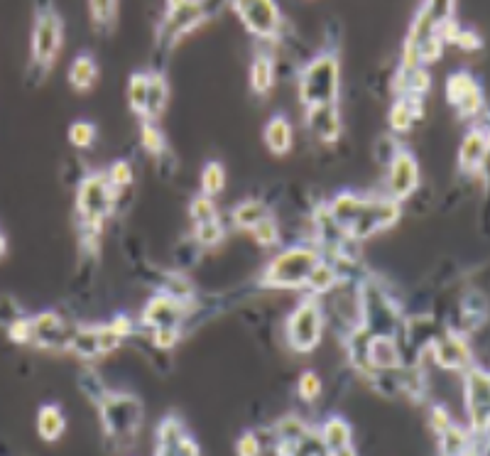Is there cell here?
Returning <instances> with one entry per match:
<instances>
[{
    "label": "cell",
    "instance_id": "1",
    "mask_svg": "<svg viewBox=\"0 0 490 456\" xmlns=\"http://www.w3.org/2000/svg\"><path fill=\"white\" fill-rule=\"evenodd\" d=\"M329 214L348 241H365L375 233L388 231L402 216V204L388 194L363 196L341 192L329 202Z\"/></svg>",
    "mask_w": 490,
    "mask_h": 456
},
{
    "label": "cell",
    "instance_id": "2",
    "mask_svg": "<svg viewBox=\"0 0 490 456\" xmlns=\"http://www.w3.org/2000/svg\"><path fill=\"white\" fill-rule=\"evenodd\" d=\"M118 202V192L108 185L106 172H89L76 186V219L82 224L83 241L99 243L103 226Z\"/></svg>",
    "mask_w": 490,
    "mask_h": 456
},
{
    "label": "cell",
    "instance_id": "3",
    "mask_svg": "<svg viewBox=\"0 0 490 456\" xmlns=\"http://www.w3.org/2000/svg\"><path fill=\"white\" fill-rule=\"evenodd\" d=\"M319 262H322V253L316 251L314 245L309 243L289 245L270 261L260 285L268 289H302L306 288V280Z\"/></svg>",
    "mask_w": 490,
    "mask_h": 456
},
{
    "label": "cell",
    "instance_id": "4",
    "mask_svg": "<svg viewBox=\"0 0 490 456\" xmlns=\"http://www.w3.org/2000/svg\"><path fill=\"white\" fill-rule=\"evenodd\" d=\"M62 42H64V20L59 18L52 5H42L35 13V28H32V42H30V79L42 82L52 66H55L56 56L62 52Z\"/></svg>",
    "mask_w": 490,
    "mask_h": 456
},
{
    "label": "cell",
    "instance_id": "5",
    "mask_svg": "<svg viewBox=\"0 0 490 456\" xmlns=\"http://www.w3.org/2000/svg\"><path fill=\"white\" fill-rule=\"evenodd\" d=\"M341 93V66L331 52L314 56L299 74V101L305 108L339 103Z\"/></svg>",
    "mask_w": 490,
    "mask_h": 456
},
{
    "label": "cell",
    "instance_id": "6",
    "mask_svg": "<svg viewBox=\"0 0 490 456\" xmlns=\"http://www.w3.org/2000/svg\"><path fill=\"white\" fill-rule=\"evenodd\" d=\"M99 412H101L106 437L116 444H130L138 437L142 419H145L142 402L128 392H106L103 400L99 402Z\"/></svg>",
    "mask_w": 490,
    "mask_h": 456
},
{
    "label": "cell",
    "instance_id": "7",
    "mask_svg": "<svg viewBox=\"0 0 490 456\" xmlns=\"http://www.w3.org/2000/svg\"><path fill=\"white\" fill-rule=\"evenodd\" d=\"M322 334H324V305L319 297L306 295L287 317V346L297 354H312L322 344Z\"/></svg>",
    "mask_w": 490,
    "mask_h": 456
},
{
    "label": "cell",
    "instance_id": "8",
    "mask_svg": "<svg viewBox=\"0 0 490 456\" xmlns=\"http://www.w3.org/2000/svg\"><path fill=\"white\" fill-rule=\"evenodd\" d=\"M463 405L471 422L473 437H483L490 429V373L469 368L463 373Z\"/></svg>",
    "mask_w": 490,
    "mask_h": 456
},
{
    "label": "cell",
    "instance_id": "9",
    "mask_svg": "<svg viewBox=\"0 0 490 456\" xmlns=\"http://www.w3.org/2000/svg\"><path fill=\"white\" fill-rule=\"evenodd\" d=\"M123 339L111 329V324H74L69 339V354L79 356L83 361H93L99 356L113 354Z\"/></svg>",
    "mask_w": 490,
    "mask_h": 456
},
{
    "label": "cell",
    "instance_id": "10",
    "mask_svg": "<svg viewBox=\"0 0 490 456\" xmlns=\"http://www.w3.org/2000/svg\"><path fill=\"white\" fill-rule=\"evenodd\" d=\"M233 10L245 25L250 35L260 39H278L282 32V13L272 0H250V3H233Z\"/></svg>",
    "mask_w": 490,
    "mask_h": 456
},
{
    "label": "cell",
    "instance_id": "11",
    "mask_svg": "<svg viewBox=\"0 0 490 456\" xmlns=\"http://www.w3.org/2000/svg\"><path fill=\"white\" fill-rule=\"evenodd\" d=\"M206 18L209 15H206L204 3H169L165 20L159 25V45L172 47L192 30L199 28Z\"/></svg>",
    "mask_w": 490,
    "mask_h": 456
},
{
    "label": "cell",
    "instance_id": "12",
    "mask_svg": "<svg viewBox=\"0 0 490 456\" xmlns=\"http://www.w3.org/2000/svg\"><path fill=\"white\" fill-rule=\"evenodd\" d=\"M446 101L456 108L459 118H466V121L481 116L483 108H486L481 84L471 72H453L446 79Z\"/></svg>",
    "mask_w": 490,
    "mask_h": 456
},
{
    "label": "cell",
    "instance_id": "13",
    "mask_svg": "<svg viewBox=\"0 0 490 456\" xmlns=\"http://www.w3.org/2000/svg\"><path fill=\"white\" fill-rule=\"evenodd\" d=\"M74 324H66V319L56 312H39L32 317V346L42 351H69V339H72Z\"/></svg>",
    "mask_w": 490,
    "mask_h": 456
},
{
    "label": "cell",
    "instance_id": "14",
    "mask_svg": "<svg viewBox=\"0 0 490 456\" xmlns=\"http://www.w3.org/2000/svg\"><path fill=\"white\" fill-rule=\"evenodd\" d=\"M419 162L417 158L409 152V150H400L395 158L390 159L388 165V179H385V186H388V192L385 194L392 196L395 202H405L409 196L415 194L417 189H419Z\"/></svg>",
    "mask_w": 490,
    "mask_h": 456
},
{
    "label": "cell",
    "instance_id": "15",
    "mask_svg": "<svg viewBox=\"0 0 490 456\" xmlns=\"http://www.w3.org/2000/svg\"><path fill=\"white\" fill-rule=\"evenodd\" d=\"M434 364L444 371H469L473 368V351L469 346V339L461 331H446L429 341Z\"/></svg>",
    "mask_w": 490,
    "mask_h": 456
},
{
    "label": "cell",
    "instance_id": "16",
    "mask_svg": "<svg viewBox=\"0 0 490 456\" xmlns=\"http://www.w3.org/2000/svg\"><path fill=\"white\" fill-rule=\"evenodd\" d=\"M155 456H202V449L186 432L185 422L169 415L159 422Z\"/></svg>",
    "mask_w": 490,
    "mask_h": 456
},
{
    "label": "cell",
    "instance_id": "17",
    "mask_svg": "<svg viewBox=\"0 0 490 456\" xmlns=\"http://www.w3.org/2000/svg\"><path fill=\"white\" fill-rule=\"evenodd\" d=\"M186 319V302L169 297L165 292H159L150 299L148 307L142 309L140 324L155 331V329H182Z\"/></svg>",
    "mask_w": 490,
    "mask_h": 456
},
{
    "label": "cell",
    "instance_id": "18",
    "mask_svg": "<svg viewBox=\"0 0 490 456\" xmlns=\"http://www.w3.org/2000/svg\"><path fill=\"white\" fill-rule=\"evenodd\" d=\"M306 111V128L312 131L319 142L333 145L339 142L343 133L341 113H339V103H329V106H314V108H305Z\"/></svg>",
    "mask_w": 490,
    "mask_h": 456
},
{
    "label": "cell",
    "instance_id": "19",
    "mask_svg": "<svg viewBox=\"0 0 490 456\" xmlns=\"http://www.w3.org/2000/svg\"><path fill=\"white\" fill-rule=\"evenodd\" d=\"M368 366L373 378L378 373H400L402 371V351L395 336H370L368 341Z\"/></svg>",
    "mask_w": 490,
    "mask_h": 456
},
{
    "label": "cell",
    "instance_id": "20",
    "mask_svg": "<svg viewBox=\"0 0 490 456\" xmlns=\"http://www.w3.org/2000/svg\"><path fill=\"white\" fill-rule=\"evenodd\" d=\"M486 158H488L486 128H471L463 135L461 148H459V169L469 177H478Z\"/></svg>",
    "mask_w": 490,
    "mask_h": 456
},
{
    "label": "cell",
    "instance_id": "21",
    "mask_svg": "<svg viewBox=\"0 0 490 456\" xmlns=\"http://www.w3.org/2000/svg\"><path fill=\"white\" fill-rule=\"evenodd\" d=\"M422 116H425L422 96H398V101L390 106L388 123L392 133H408Z\"/></svg>",
    "mask_w": 490,
    "mask_h": 456
},
{
    "label": "cell",
    "instance_id": "22",
    "mask_svg": "<svg viewBox=\"0 0 490 456\" xmlns=\"http://www.w3.org/2000/svg\"><path fill=\"white\" fill-rule=\"evenodd\" d=\"M316 432H319V439L324 444L326 454H336V452L353 447L351 425L343 417H329Z\"/></svg>",
    "mask_w": 490,
    "mask_h": 456
},
{
    "label": "cell",
    "instance_id": "23",
    "mask_svg": "<svg viewBox=\"0 0 490 456\" xmlns=\"http://www.w3.org/2000/svg\"><path fill=\"white\" fill-rule=\"evenodd\" d=\"M473 452H476V437L471 429H463L453 422L451 427L439 432V454L442 456H471Z\"/></svg>",
    "mask_w": 490,
    "mask_h": 456
},
{
    "label": "cell",
    "instance_id": "24",
    "mask_svg": "<svg viewBox=\"0 0 490 456\" xmlns=\"http://www.w3.org/2000/svg\"><path fill=\"white\" fill-rule=\"evenodd\" d=\"M262 138H265V145L272 155H287L289 150H292V142H295V131H292V125L287 121L285 116H275V118H270V123L265 125V133H262Z\"/></svg>",
    "mask_w": 490,
    "mask_h": 456
},
{
    "label": "cell",
    "instance_id": "25",
    "mask_svg": "<svg viewBox=\"0 0 490 456\" xmlns=\"http://www.w3.org/2000/svg\"><path fill=\"white\" fill-rule=\"evenodd\" d=\"M270 206L262 202V199H245L241 204L233 206L231 211V221L236 228H241V231H253L255 226L262 224L265 219H270Z\"/></svg>",
    "mask_w": 490,
    "mask_h": 456
},
{
    "label": "cell",
    "instance_id": "26",
    "mask_svg": "<svg viewBox=\"0 0 490 456\" xmlns=\"http://www.w3.org/2000/svg\"><path fill=\"white\" fill-rule=\"evenodd\" d=\"M66 429V415L64 410L49 402V405H42L38 412V434L42 442H59Z\"/></svg>",
    "mask_w": 490,
    "mask_h": 456
},
{
    "label": "cell",
    "instance_id": "27",
    "mask_svg": "<svg viewBox=\"0 0 490 456\" xmlns=\"http://www.w3.org/2000/svg\"><path fill=\"white\" fill-rule=\"evenodd\" d=\"M432 89V76L425 66L417 69H400L395 76V91L398 96H425Z\"/></svg>",
    "mask_w": 490,
    "mask_h": 456
},
{
    "label": "cell",
    "instance_id": "28",
    "mask_svg": "<svg viewBox=\"0 0 490 456\" xmlns=\"http://www.w3.org/2000/svg\"><path fill=\"white\" fill-rule=\"evenodd\" d=\"M99 79V65L91 55L74 56V62L69 66V86L74 91H91L93 84Z\"/></svg>",
    "mask_w": 490,
    "mask_h": 456
},
{
    "label": "cell",
    "instance_id": "29",
    "mask_svg": "<svg viewBox=\"0 0 490 456\" xmlns=\"http://www.w3.org/2000/svg\"><path fill=\"white\" fill-rule=\"evenodd\" d=\"M167 99H169V86L167 79L159 72H150V93H148V111H145V123H158V118L165 113Z\"/></svg>",
    "mask_w": 490,
    "mask_h": 456
},
{
    "label": "cell",
    "instance_id": "30",
    "mask_svg": "<svg viewBox=\"0 0 490 456\" xmlns=\"http://www.w3.org/2000/svg\"><path fill=\"white\" fill-rule=\"evenodd\" d=\"M336 285H339V271H336V265L329 261H322L314 268V272L309 275V280H306L305 289L312 297H324Z\"/></svg>",
    "mask_w": 490,
    "mask_h": 456
},
{
    "label": "cell",
    "instance_id": "31",
    "mask_svg": "<svg viewBox=\"0 0 490 456\" xmlns=\"http://www.w3.org/2000/svg\"><path fill=\"white\" fill-rule=\"evenodd\" d=\"M272 84H275V62L270 55L260 52L250 65V86L255 93L265 96V93H270Z\"/></svg>",
    "mask_w": 490,
    "mask_h": 456
},
{
    "label": "cell",
    "instance_id": "32",
    "mask_svg": "<svg viewBox=\"0 0 490 456\" xmlns=\"http://www.w3.org/2000/svg\"><path fill=\"white\" fill-rule=\"evenodd\" d=\"M148 93H150V72H135L128 82V103L130 111L145 118L148 111Z\"/></svg>",
    "mask_w": 490,
    "mask_h": 456
},
{
    "label": "cell",
    "instance_id": "33",
    "mask_svg": "<svg viewBox=\"0 0 490 456\" xmlns=\"http://www.w3.org/2000/svg\"><path fill=\"white\" fill-rule=\"evenodd\" d=\"M226 189V169L221 162H206V168L202 169V194L204 196H219Z\"/></svg>",
    "mask_w": 490,
    "mask_h": 456
},
{
    "label": "cell",
    "instance_id": "34",
    "mask_svg": "<svg viewBox=\"0 0 490 456\" xmlns=\"http://www.w3.org/2000/svg\"><path fill=\"white\" fill-rule=\"evenodd\" d=\"M322 392H324V381L319 378V373L305 371L299 375V381H297V398L299 400L312 405L322 398Z\"/></svg>",
    "mask_w": 490,
    "mask_h": 456
},
{
    "label": "cell",
    "instance_id": "35",
    "mask_svg": "<svg viewBox=\"0 0 490 456\" xmlns=\"http://www.w3.org/2000/svg\"><path fill=\"white\" fill-rule=\"evenodd\" d=\"M140 142H142V150L148 155H152V158H159L167 150V138L158 123H142V128H140Z\"/></svg>",
    "mask_w": 490,
    "mask_h": 456
},
{
    "label": "cell",
    "instance_id": "36",
    "mask_svg": "<svg viewBox=\"0 0 490 456\" xmlns=\"http://www.w3.org/2000/svg\"><path fill=\"white\" fill-rule=\"evenodd\" d=\"M189 216H192V221L194 226L209 224V221H216L219 219V209H216V202H213L211 196L199 194L192 199V204H189Z\"/></svg>",
    "mask_w": 490,
    "mask_h": 456
},
{
    "label": "cell",
    "instance_id": "37",
    "mask_svg": "<svg viewBox=\"0 0 490 456\" xmlns=\"http://www.w3.org/2000/svg\"><path fill=\"white\" fill-rule=\"evenodd\" d=\"M66 135H69V142H72L74 148L86 150L96 142L99 131H96V125H93L91 121H74L69 125V133H66Z\"/></svg>",
    "mask_w": 490,
    "mask_h": 456
},
{
    "label": "cell",
    "instance_id": "38",
    "mask_svg": "<svg viewBox=\"0 0 490 456\" xmlns=\"http://www.w3.org/2000/svg\"><path fill=\"white\" fill-rule=\"evenodd\" d=\"M89 18L99 30H111L118 18V3H89Z\"/></svg>",
    "mask_w": 490,
    "mask_h": 456
},
{
    "label": "cell",
    "instance_id": "39",
    "mask_svg": "<svg viewBox=\"0 0 490 456\" xmlns=\"http://www.w3.org/2000/svg\"><path fill=\"white\" fill-rule=\"evenodd\" d=\"M250 236L255 238V243L258 245H262V248H275V245H279V238H282V231H279V224L270 216V219H265L262 224H258L253 231H250Z\"/></svg>",
    "mask_w": 490,
    "mask_h": 456
},
{
    "label": "cell",
    "instance_id": "40",
    "mask_svg": "<svg viewBox=\"0 0 490 456\" xmlns=\"http://www.w3.org/2000/svg\"><path fill=\"white\" fill-rule=\"evenodd\" d=\"M223 224L221 219H216V221H209V224L194 226V241L202 245V248H213V245H219L223 241Z\"/></svg>",
    "mask_w": 490,
    "mask_h": 456
},
{
    "label": "cell",
    "instance_id": "41",
    "mask_svg": "<svg viewBox=\"0 0 490 456\" xmlns=\"http://www.w3.org/2000/svg\"><path fill=\"white\" fill-rule=\"evenodd\" d=\"M106 177H108V185L116 189V192H123L133 185V168H130L128 159H116L111 168L106 169Z\"/></svg>",
    "mask_w": 490,
    "mask_h": 456
},
{
    "label": "cell",
    "instance_id": "42",
    "mask_svg": "<svg viewBox=\"0 0 490 456\" xmlns=\"http://www.w3.org/2000/svg\"><path fill=\"white\" fill-rule=\"evenodd\" d=\"M162 292L169 295V297L179 299V302H189L192 295H194V288H192V282L185 275H167L165 282H162Z\"/></svg>",
    "mask_w": 490,
    "mask_h": 456
},
{
    "label": "cell",
    "instance_id": "43",
    "mask_svg": "<svg viewBox=\"0 0 490 456\" xmlns=\"http://www.w3.org/2000/svg\"><path fill=\"white\" fill-rule=\"evenodd\" d=\"M5 331H8V339L13 344L32 346V317H28V314H22L15 322H10L5 326Z\"/></svg>",
    "mask_w": 490,
    "mask_h": 456
},
{
    "label": "cell",
    "instance_id": "44",
    "mask_svg": "<svg viewBox=\"0 0 490 456\" xmlns=\"http://www.w3.org/2000/svg\"><path fill=\"white\" fill-rule=\"evenodd\" d=\"M150 341L155 348L172 351L182 341V329H155V331H150Z\"/></svg>",
    "mask_w": 490,
    "mask_h": 456
},
{
    "label": "cell",
    "instance_id": "45",
    "mask_svg": "<svg viewBox=\"0 0 490 456\" xmlns=\"http://www.w3.org/2000/svg\"><path fill=\"white\" fill-rule=\"evenodd\" d=\"M236 454L238 456H262V442L255 432H243L236 442Z\"/></svg>",
    "mask_w": 490,
    "mask_h": 456
},
{
    "label": "cell",
    "instance_id": "46",
    "mask_svg": "<svg viewBox=\"0 0 490 456\" xmlns=\"http://www.w3.org/2000/svg\"><path fill=\"white\" fill-rule=\"evenodd\" d=\"M25 312H22V307H20L18 302L13 297H8V295H0V324L8 326L10 322H15L18 317H22Z\"/></svg>",
    "mask_w": 490,
    "mask_h": 456
},
{
    "label": "cell",
    "instance_id": "47",
    "mask_svg": "<svg viewBox=\"0 0 490 456\" xmlns=\"http://www.w3.org/2000/svg\"><path fill=\"white\" fill-rule=\"evenodd\" d=\"M453 45L459 47V49H463V52H476V49H481L483 47V39L476 30L461 28V32L453 39Z\"/></svg>",
    "mask_w": 490,
    "mask_h": 456
},
{
    "label": "cell",
    "instance_id": "48",
    "mask_svg": "<svg viewBox=\"0 0 490 456\" xmlns=\"http://www.w3.org/2000/svg\"><path fill=\"white\" fill-rule=\"evenodd\" d=\"M451 425H453V419L449 417V412L436 405L434 410H432V429L439 434V432H444V429L451 427Z\"/></svg>",
    "mask_w": 490,
    "mask_h": 456
},
{
    "label": "cell",
    "instance_id": "49",
    "mask_svg": "<svg viewBox=\"0 0 490 456\" xmlns=\"http://www.w3.org/2000/svg\"><path fill=\"white\" fill-rule=\"evenodd\" d=\"M111 329L116 331V334L121 336V339H128V336L135 331V326H133V319L125 317V314H118V317L113 319Z\"/></svg>",
    "mask_w": 490,
    "mask_h": 456
},
{
    "label": "cell",
    "instance_id": "50",
    "mask_svg": "<svg viewBox=\"0 0 490 456\" xmlns=\"http://www.w3.org/2000/svg\"><path fill=\"white\" fill-rule=\"evenodd\" d=\"M478 177L486 182V186L490 189V152H488V158H486V162H483V168H481V175Z\"/></svg>",
    "mask_w": 490,
    "mask_h": 456
},
{
    "label": "cell",
    "instance_id": "51",
    "mask_svg": "<svg viewBox=\"0 0 490 456\" xmlns=\"http://www.w3.org/2000/svg\"><path fill=\"white\" fill-rule=\"evenodd\" d=\"M8 255V238H5V233L0 231V261Z\"/></svg>",
    "mask_w": 490,
    "mask_h": 456
},
{
    "label": "cell",
    "instance_id": "52",
    "mask_svg": "<svg viewBox=\"0 0 490 456\" xmlns=\"http://www.w3.org/2000/svg\"><path fill=\"white\" fill-rule=\"evenodd\" d=\"M326 456H356V452L351 449H343V452H336V454H326Z\"/></svg>",
    "mask_w": 490,
    "mask_h": 456
}]
</instances>
